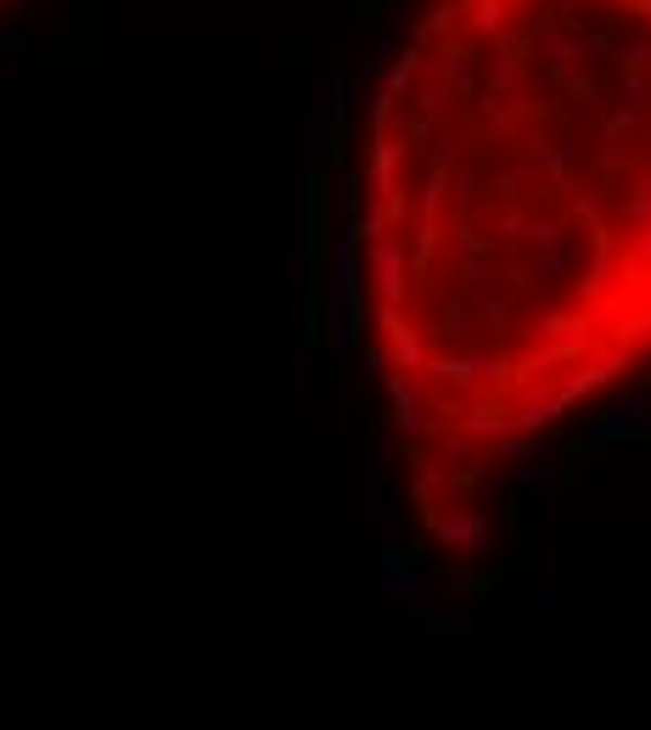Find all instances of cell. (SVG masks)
Wrapping results in <instances>:
<instances>
[{
	"label": "cell",
	"mask_w": 651,
	"mask_h": 730,
	"mask_svg": "<svg viewBox=\"0 0 651 730\" xmlns=\"http://www.w3.org/2000/svg\"><path fill=\"white\" fill-rule=\"evenodd\" d=\"M421 517L651 360V0H427L354 180Z\"/></svg>",
	"instance_id": "6da1fadb"
},
{
	"label": "cell",
	"mask_w": 651,
	"mask_h": 730,
	"mask_svg": "<svg viewBox=\"0 0 651 730\" xmlns=\"http://www.w3.org/2000/svg\"><path fill=\"white\" fill-rule=\"evenodd\" d=\"M382 590L394 595V602H427V595H438V579H427L421 568H410V562L387 556L382 562Z\"/></svg>",
	"instance_id": "7a4b0ae2"
},
{
	"label": "cell",
	"mask_w": 651,
	"mask_h": 730,
	"mask_svg": "<svg viewBox=\"0 0 651 730\" xmlns=\"http://www.w3.org/2000/svg\"><path fill=\"white\" fill-rule=\"evenodd\" d=\"M427 635H438V641H449V646H455V641L467 635V624H461V618H438V624H427Z\"/></svg>",
	"instance_id": "3957f363"
}]
</instances>
